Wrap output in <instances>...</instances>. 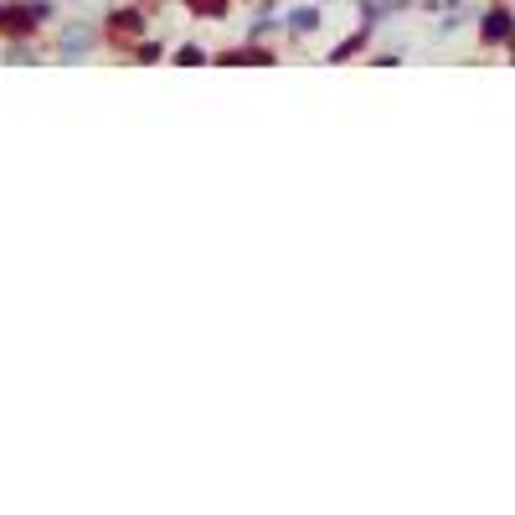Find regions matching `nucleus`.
I'll use <instances>...</instances> for the list:
<instances>
[{
    "label": "nucleus",
    "instance_id": "f257e3e1",
    "mask_svg": "<svg viewBox=\"0 0 515 515\" xmlns=\"http://www.w3.org/2000/svg\"><path fill=\"white\" fill-rule=\"evenodd\" d=\"M114 31L119 36H134L139 31V16H114Z\"/></svg>",
    "mask_w": 515,
    "mask_h": 515
}]
</instances>
